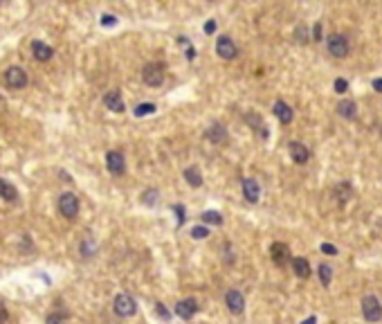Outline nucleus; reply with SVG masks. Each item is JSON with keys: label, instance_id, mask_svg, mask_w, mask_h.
Masks as SVG:
<instances>
[{"label": "nucleus", "instance_id": "nucleus-10", "mask_svg": "<svg viewBox=\"0 0 382 324\" xmlns=\"http://www.w3.org/2000/svg\"><path fill=\"white\" fill-rule=\"evenodd\" d=\"M196 311H198V302L193 300V297H187V300L178 302V306H176V315L182 317V320H191V317L196 315Z\"/></svg>", "mask_w": 382, "mask_h": 324}, {"label": "nucleus", "instance_id": "nucleus-37", "mask_svg": "<svg viewBox=\"0 0 382 324\" xmlns=\"http://www.w3.org/2000/svg\"><path fill=\"white\" fill-rule=\"evenodd\" d=\"M373 88H375L378 92H382V79H375V81H373Z\"/></svg>", "mask_w": 382, "mask_h": 324}, {"label": "nucleus", "instance_id": "nucleus-7", "mask_svg": "<svg viewBox=\"0 0 382 324\" xmlns=\"http://www.w3.org/2000/svg\"><path fill=\"white\" fill-rule=\"evenodd\" d=\"M106 167H108V171H111L113 176H122L124 171H126V160H124V155L119 153V151H108Z\"/></svg>", "mask_w": 382, "mask_h": 324}, {"label": "nucleus", "instance_id": "nucleus-21", "mask_svg": "<svg viewBox=\"0 0 382 324\" xmlns=\"http://www.w3.org/2000/svg\"><path fill=\"white\" fill-rule=\"evenodd\" d=\"M245 119H248L250 124H252V128H256L261 133V138H268V128H265V124L261 122V117L256 113H248L245 115Z\"/></svg>", "mask_w": 382, "mask_h": 324}, {"label": "nucleus", "instance_id": "nucleus-19", "mask_svg": "<svg viewBox=\"0 0 382 324\" xmlns=\"http://www.w3.org/2000/svg\"><path fill=\"white\" fill-rule=\"evenodd\" d=\"M0 198H5V201H9V203L16 201V198H18L16 187L9 185V182H7V180H3V178H0Z\"/></svg>", "mask_w": 382, "mask_h": 324}, {"label": "nucleus", "instance_id": "nucleus-16", "mask_svg": "<svg viewBox=\"0 0 382 324\" xmlns=\"http://www.w3.org/2000/svg\"><path fill=\"white\" fill-rule=\"evenodd\" d=\"M243 194H245V198H248L250 203H256L259 201V194H261L259 182L252 180V178H245L243 180Z\"/></svg>", "mask_w": 382, "mask_h": 324}, {"label": "nucleus", "instance_id": "nucleus-2", "mask_svg": "<svg viewBox=\"0 0 382 324\" xmlns=\"http://www.w3.org/2000/svg\"><path fill=\"white\" fill-rule=\"evenodd\" d=\"M326 48H328V52H331L333 56L344 59V56H349L351 45H349V39L344 34H331L328 36V41H326Z\"/></svg>", "mask_w": 382, "mask_h": 324}, {"label": "nucleus", "instance_id": "nucleus-36", "mask_svg": "<svg viewBox=\"0 0 382 324\" xmlns=\"http://www.w3.org/2000/svg\"><path fill=\"white\" fill-rule=\"evenodd\" d=\"M158 313H160L162 317H164V320H166V317H169V313H166V308H162V304H158Z\"/></svg>", "mask_w": 382, "mask_h": 324}, {"label": "nucleus", "instance_id": "nucleus-11", "mask_svg": "<svg viewBox=\"0 0 382 324\" xmlns=\"http://www.w3.org/2000/svg\"><path fill=\"white\" fill-rule=\"evenodd\" d=\"M270 257L276 266H286L290 261V248L286 243H272L270 245Z\"/></svg>", "mask_w": 382, "mask_h": 324}, {"label": "nucleus", "instance_id": "nucleus-13", "mask_svg": "<svg viewBox=\"0 0 382 324\" xmlns=\"http://www.w3.org/2000/svg\"><path fill=\"white\" fill-rule=\"evenodd\" d=\"M32 52H34V59L36 61H50L52 54H54V50H52L50 45H45L43 41H34V43H32Z\"/></svg>", "mask_w": 382, "mask_h": 324}, {"label": "nucleus", "instance_id": "nucleus-32", "mask_svg": "<svg viewBox=\"0 0 382 324\" xmlns=\"http://www.w3.org/2000/svg\"><path fill=\"white\" fill-rule=\"evenodd\" d=\"M322 252H326V254H331V257H335V254H337V248L331 245V243H324L322 245Z\"/></svg>", "mask_w": 382, "mask_h": 324}, {"label": "nucleus", "instance_id": "nucleus-35", "mask_svg": "<svg viewBox=\"0 0 382 324\" xmlns=\"http://www.w3.org/2000/svg\"><path fill=\"white\" fill-rule=\"evenodd\" d=\"M7 322V311H5V306H0V324Z\"/></svg>", "mask_w": 382, "mask_h": 324}, {"label": "nucleus", "instance_id": "nucleus-14", "mask_svg": "<svg viewBox=\"0 0 382 324\" xmlns=\"http://www.w3.org/2000/svg\"><path fill=\"white\" fill-rule=\"evenodd\" d=\"M292 270H295V275L299 277V279H308L310 273H312L308 259H303V257H295V259H292Z\"/></svg>", "mask_w": 382, "mask_h": 324}, {"label": "nucleus", "instance_id": "nucleus-34", "mask_svg": "<svg viewBox=\"0 0 382 324\" xmlns=\"http://www.w3.org/2000/svg\"><path fill=\"white\" fill-rule=\"evenodd\" d=\"M205 32H207V34H214V32H216V23H214V20H209V23L205 25Z\"/></svg>", "mask_w": 382, "mask_h": 324}, {"label": "nucleus", "instance_id": "nucleus-27", "mask_svg": "<svg viewBox=\"0 0 382 324\" xmlns=\"http://www.w3.org/2000/svg\"><path fill=\"white\" fill-rule=\"evenodd\" d=\"M65 313H52L48 315V324H65Z\"/></svg>", "mask_w": 382, "mask_h": 324}, {"label": "nucleus", "instance_id": "nucleus-5", "mask_svg": "<svg viewBox=\"0 0 382 324\" xmlns=\"http://www.w3.org/2000/svg\"><path fill=\"white\" fill-rule=\"evenodd\" d=\"M5 83H7L9 88H25L27 86V75H25L23 68L12 66L5 70Z\"/></svg>", "mask_w": 382, "mask_h": 324}, {"label": "nucleus", "instance_id": "nucleus-4", "mask_svg": "<svg viewBox=\"0 0 382 324\" xmlns=\"http://www.w3.org/2000/svg\"><path fill=\"white\" fill-rule=\"evenodd\" d=\"M362 315L369 322H378L382 317V304L375 295H366L362 297Z\"/></svg>", "mask_w": 382, "mask_h": 324}, {"label": "nucleus", "instance_id": "nucleus-28", "mask_svg": "<svg viewBox=\"0 0 382 324\" xmlns=\"http://www.w3.org/2000/svg\"><path fill=\"white\" fill-rule=\"evenodd\" d=\"M349 90V83L346 79H335V92H339V95H344V92Z\"/></svg>", "mask_w": 382, "mask_h": 324}, {"label": "nucleus", "instance_id": "nucleus-22", "mask_svg": "<svg viewBox=\"0 0 382 324\" xmlns=\"http://www.w3.org/2000/svg\"><path fill=\"white\" fill-rule=\"evenodd\" d=\"M185 180L189 182L191 187H200V185H202V176H200V171H198L196 167H189V169H185Z\"/></svg>", "mask_w": 382, "mask_h": 324}, {"label": "nucleus", "instance_id": "nucleus-6", "mask_svg": "<svg viewBox=\"0 0 382 324\" xmlns=\"http://www.w3.org/2000/svg\"><path fill=\"white\" fill-rule=\"evenodd\" d=\"M59 212L65 218H77V214H79V198L75 194H63L59 198Z\"/></svg>", "mask_w": 382, "mask_h": 324}, {"label": "nucleus", "instance_id": "nucleus-25", "mask_svg": "<svg viewBox=\"0 0 382 324\" xmlns=\"http://www.w3.org/2000/svg\"><path fill=\"white\" fill-rule=\"evenodd\" d=\"M151 113H155V104H140V106L135 108L137 117H144V115H151Z\"/></svg>", "mask_w": 382, "mask_h": 324}, {"label": "nucleus", "instance_id": "nucleus-24", "mask_svg": "<svg viewBox=\"0 0 382 324\" xmlns=\"http://www.w3.org/2000/svg\"><path fill=\"white\" fill-rule=\"evenodd\" d=\"M202 221L205 223H212V225H221L223 223V216L218 212H205L202 214Z\"/></svg>", "mask_w": 382, "mask_h": 324}, {"label": "nucleus", "instance_id": "nucleus-8", "mask_svg": "<svg viewBox=\"0 0 382 324\" xmlns=\"http://www.w3.org/2000/svg\"><path fill=\"white\" fill-rule=\"evenodd\" d=\"M225 304H227L229 308V313H234V315H240L243 313V308H245V297H243V293L240 290H229L227 295H225Z\"/></svg>", "mask_w": 382, "mask_h": 324}, {"label": "nucleus", "instance_id": "nucleus-23", "mask_svg": "<svg viewBox=\"0 0 382 324\" xmlns=\"http://www.w3.org/2000/svg\"><path fill=\"white\" fill-rule=\"evenodd\" d=\"M319 279H322L324 286L331 284V279H333V268H331V266H326V264L319 266Z\"/></svg>", "mask_w": 382, "mask_h": 324}, {"label": "nucleus", "instance_id": "nucleus-9", "mask_svg": "<svg viewBox=\"0 0 382 324\" xmlns=\"http://www.w3.org/2000/svg\"><path fill=\"white\" fill-rule=\"evenodd\" d=\"M216 52H218V56L225 61H229V59H234L236 56V43H234L229 36H221V39L216 41Z\"/></svg>", "mask_w": 382, "mask_h": 324}, {"label": "nucleus", "instance_id": "nucleus-38", "mask_svg": "<svg viewBox=\"0 0 382 324\" xmlns=\"http://www.w3.org/2000/svg\"><path fill=\"white\" fill-rule=\"evenodd\" d=\"M317 322V317H308V320H303L301 324H315Z\"/></svg>", "mask_w": 382, "mask_h": 324}, {"label": "nucleus", "instance_id": "nucleus-31", "mask_svg": "<svg viewBox=\"0 0 382 324\" xmlns=\"http://www.w3.org/2000/svg\"><path fill=\"white\" fill-rule=\"evenodd\" d=\"M115 23H117V18H115L113 14H103V16H101V25H103V27H113Z\"/></svg>", "mask_w": 382, "mask_h": 324}, {"label": "nucleus", "instance_id": "nucleus-1", "mask_svg": "<svg viewBox=\"0 0 382 324\" xmlns=\"http://www.w3.org/2000/svg\"><path fill=\"white\" fill-rule=\"evenodd\" d=\"M113 308L119 317H130L137 313V304H135V300L130 295H126V293H119V295L115 297Z\"/></svg>", "mask_w": 382, "mask_h": 324}, {"label": "nucleus", "instance_id": "nucleus-33", "mask_svg": "<svg viewBox=\"0 0 382 324\" xmlns=\"http://www.w3.org/2000/svg\"><path fill=\"white\" fill-rule=\"evenodd\" d=\"M312 41H322V23H315V29H312Z\"/></svg>", "mask_w": 382, "mask_h": 324}, {"label": "nucleus", "instance_id": "nucleus-20", "mask_svg": "<svg viewBox=\"0 0 382 324\" xmlns=\"http://www.w3.org/2000/svg\"><path fill=\"white\" fill-rule=\"evenodd\" d=\"M337 113L342 115L344 119H353L355 115H358V108H355L353 102H339L337 104Z\"/></svg>", "mask_w": 382, "mask_h": 324}, {"label": "nucleus", "instance_id": "nucleus-15", "mask_svg": "<svg viewBox=\"0 0 382 324\" xmlns=\"http://www.w3.org/2000/svg\"><path fill=\"white\" fill-rule=\"evenodd\" d=\"M207 138L212 140L214 144H227V131H225V126L223 124H214L212 128L207 131Z\"/></svg>", "mask_w": 382, "mask_h": 324}, {"label": "nucleus", "instance_id": "nucleus-29", "mask_svg": "<svg viewBox=\"0 0 382 324\" xmlns=\"http://www.w3.org/2000/svg\"><path fill=\"white\" fill-rule=\"evenodd\" d=\"M297 41H299V43H306L308 41V27H303V25H299V27H297Z\"/></svg>", "mask_w": 382, "mask_h": 324}, {"label": "nucleus", "instance_id": "nucleus-26", "mask_svg": "<svg viewBox=\"0 0 382 324\" xmlns=\"http://www.w3.org/2000/svg\"><path fill=\"white\" fill-rule=\"evenodd\" d=\"M142 201L146 203V205H155V203H158V191H155V189H149V191H144Z\"/></svg>", "mask_w": 382, "mask_h": 324}, {"label": "nucleus", "instance_id": "nucleus-17", "mask_svg": "<svg viewBox=\"0 0 382 324\" xmlns=\"http://www.w3.org/2000/svg\"><path fill=\"white\" fill-rule=\"evenodd\" d=\"M103 104H106V108H111L113 113H122V111H124V102H122V95H119L117 90L108 92V95L103 97Z\"/></svg>", "mask_w": 382, "mask_h": 324}, {"label": "nucleus", "instance_id": "nucleus-12", "mask_svg": "<svg viewBox=\"0 0 382 324\" xmlns=\"http://www.w3.org/2000/svg\"><path fill=\"white\" fill-rule=\"evenodd\" d=\"M288 151H290L292 160H295L297 165H306L308 155H310V153H308V149L301 142H290V144H288Z\"/></svg>", "mask_w": 382, "mask_h": 324}, {"label": "nucleus", "instance_id": "nucleus-30", "mask_svg": "<svg viewBox=\"0 0 382 324\" xmlns=\"http://www.w3.org/2000/svg\"><path fill=\"white\" fill-rule=\"evenodd\" d=\"M207 234H209L207 228H200V225L191 230V237H193V239H207Z\"/></svg>", "mask_w": 382, "mask_h": 324}, {"label": "nucleus", "instance_id": "nucleus-18", "mask_svg": "<svg viewBox=\"0 0 382 324\" xmlns=\"http://www.w3.org/2000/svg\"><path fill=\"white\" fill-rule=\"evenodd\" d=\"M274 115L279 117L281 124H290V122H292V108L288 106L286 102H281V99L274 104Z\"/></svg>", "mask_w": 382, "mask_h": 324}, {"label": "nucleus", "instance_id": "nucleus-3", "mask_svg": "<svg viewBox=\"0 0 382 324\" xmlns=\"http://www.w3.org/2000/svg\"><path fill=\"white\" fill-rule=\"evenodd\" d=\"M142 79L146 86H162L164 81V66L162 63H146L144 70H142Z\"/></svg>", "mask_w": 382, "mask_h": 324}]
</instances>
